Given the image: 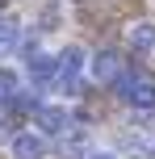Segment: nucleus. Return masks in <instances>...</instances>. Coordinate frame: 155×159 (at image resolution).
<instances>
[{"instance_id":"obj_9","label":"nucleus","mask_w":155,"mask_h":159,"mask_svg":"<svg viewBox=\"0 0 155 159\" xmlns=\"http://www.w3.org/2000/svg\"><path fill=\"white\" fill-rule=\"evenodd\" d=\"M13 109L17 113H42V101H38V92H21L13 101Z\"/></svg>"},{"instance_id":"obj_3","label":"nucleus","mask_w":155,"mask_h":159,"mask_svg":"<svg viewBox=\"0 0 155 159\" xmlns=\"http://www.w3.org/2000/svg\"><path fill=\"white\" fill-rule=\"evenodd\" d=\"M38 126L46 130V134H63L71 121H67V109H59V105H46V109L38 113Z\"/></svg>"},{"instance_id":"obj_11","label":"nucleus","mask_w":155,"mask_h":159,"mask_svg":"<svg viewBox=\"0 0 155 159\" xmlns=\"http://www.w3.org/2000/svg\"><path fill=\"white\" fill-rule=\"evenodd\" d=\"M88 159H113V155H105V151H101V155H88Z\"/></svg>"},{"instance_id":"obj_7","label":"nucleus","mask_w":155,"mask_h":159,"mask_svg":"<svg viewBox=\"0 0 155 159\" xmlns=\"http://www.w3.org/2000/svg\"><path fill=\"white\" fill-rule=\"evenodd\" d=\"M130 46H139V50L155 46V25H134L130 30Z\"/></svg>"},{"instance_id":"obj_2","label":"nucleus","mask_w":155,"mask_h":159,"mask_svg":"<svg viewBox=\"0 0 155 159\" xmlns=\"http://www.w3.org/2000/svg\"><path fill=\"white\" fill-rule=\"evenodd\" d=\"M25 67H30V80H34V84H50V80H55L59 75V59H46V55H38V59H30V63H25Z\"/></svg>"},{"instance_id":"obj_5","label":"nucleus","mask_w":155,"mask_h":159,"mask_svg":"<svg viewBox=\"0 0 155 159\" xmlns=\"http://www.w3.org/2000/svg\"><path fill=\"white\" fill-rule=\"evenodd\" d=\"M59 151H63V159H88V134L84 130H67Z\"/></svg>"},{"instance_id":"obj_6","label":"nucleus","mask_w":155,"mask_h":159,"mask_svg":"<svg viewBox=\"0 0 155 159\" xmlns=\"http://www.w3.org/2000/svg\"><path fill=\"white\" fill-rule=\"evenodd\" d=\"M80 63H84V50L80 46H67L63 55H59V80H75V71H80Z\"/></svg>"},{"instance_id":"obj_10","label":"nucleus","mask_w":155,"mask_h":159,"mask_svg":"<svg viewBox=\"0 0 155 159\" xmlns=\"http://www.w3.org/2000/svg\"><path fill=\"white\" fill-rule=\"evenodd\" d=\"M13 42H17V21L0 17V46H13Z\"/></svg>"},{"instance_id":"obj_8","label":"nucleus","mask_w":155,"mask_h":159,"mask_svg":"<svg viewBox=\"0 0 155 159\" xmlns=\"http://www.w3.org/2000/svg\"><path fill=\"white\" fill-rule=\"evenodd\" d=\"M17 96H21V92H17V75H13V71H0V101L13 105Z\"/></svg>"},{"instance_id":"obj_1","label":"nucleus","mask_w":155,"mask_h":159,"mask_svg":"<svg viewBox=\"0 0 155 159\" xmlns=\"http://www.w3.org/2000/svg\"><path fill=\"white\" fill-rule=\"evenodd\" d=\"M13 159H46V138L42 134H17L13 138Z\"/></svg>"},{"instance_id":"obj_4","label":"nucleus","mask_w":155,"mask_h":159,"mask_svg":"<svg viewBox=\"0 0 155 159\" xmlns=\"http://www.w3.org/2000/svg\"><path fill=\"white\" fill-rule=\"evenodd\" d=\"M117 71H122L117 50H101V55L92 59V75H97V80H117Z\"/></svg>"}]
</instances>
